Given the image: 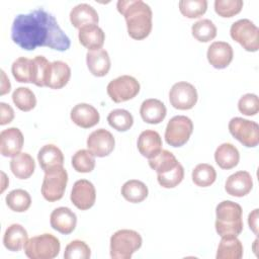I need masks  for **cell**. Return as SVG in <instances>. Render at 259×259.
Here are the masks:
<instances>
[{
    "label": "cell",
    "instance_id": "6da1fadb",
    "mask_svg": "<svg viewBox=\"0 0 259 259\" xmlns=\"http://www.w3.org/2000/svg\"><path fill=\"white\" fill-rule=\"evenodd\" d=\"M11 38L26 51L48 47L65 52L71 46L69 36L62 30L55 16L42 8L16 15L11 25Z\"/></svg>",
    "mask_w": 259,
    "mask_h": 259
},
{
    "label": "cell",
    "instance_id": "7a4b0ae2",
    "mask_svg": "<svg viewBox=\"0 0 259 259\" xmlns=\"http://www.w3.org/2000/svg\"><path fill=\"white\" fill-rule=\"evenodd\" d=\"M117 10L124 16L128 35L134 39L146 38L152 30L151 7L142 0H119Z\"/></svg>",
    "mask_w": 259,
    "mask_h": 259
},
{
    "label": "cell",
    "instance_id": "3957f363",
    "mask_svg": "<svg viewBox=\"0 0 259 259\" xmlns=\"http://www.w3.org/2000/svg\"><path fill=\"white\" fill-rule=\"evenodd\" d=\"M243 210L240 204L224 200L215 207V231L221 237L238 236L243 231Z\"/></svg>",
    "mask_w": 259,
    "mask_h": 259
},
{
    "label": "cell",
    "instance_id": "277c9868",
    "mask_svg": "<svg viewBox=\"0 0 259 259\" xmlns=\"http://www.w3.org/2000/svg\"><path fill=\"white\" fill-rule=\"evenodd\" d=\"M141 235L134 230H118L110 238V256L113 259H130L141 248Z\"/></svg>",
    "mask_w": 259,
    "mask_h": 259
},
{
    "label": "cell",
    "instance_id": "5b68a950",
    "mask_svg": "<svg viewBox=\"0 0 259 259\" xmlns=\"http://www.w3.org/2000/svg\"><path fill=\"white\" fill-rule=\"evenodd\" d=\"M60 249V241L52 234L32 237L24 245L25 255L30 259H53L59 255Z\"/></svg>",
    "mask_w": 259,
    "mask_h": 259
},
{
    "label": "cell",
    "instance_id": "8992f818",
    "mask_svg": "<svg viewBox=\"0 0 259 259\" xmlns=\"http://www.w3.org/2000/svg\"><path fill=\"white\" fill-rule=\"evenodd\" d=\"M68 182V173L63 166L45 172L41 194L48 201H57L64 195Z\"/></svg>",
    "mask_w": 259,
    "mask_h": 259
},
{
    "label": "cell",
    "instance_id": "52a82bcc",
    "mask_svg": "<svg viewBox=\"0 0 259 259\" xmlns=\"http://www.w3.org/2000/svg\"><path fill=\"white\" fill-rule=\"evenodd\" d=\"M231 37L246 51L256 52L259 49V29L249 19H239L230 28Z\"/></svg>",
    "mask_w": 259,
    "mask_h": 259
},
{
    "label": "cell",
    "instance_id": "ba28073f",
    "mask_svg": "<svg viewBox=\"0 0 259 259\" xmlns=\"http://www.w3.org/2000/svg\"><path fill=\"white\" fill-rule=\"evenodd\" d=\"M193 132L191 119L185 115L173 116L165 130L166 143L172 147H181L187 143Z\"/></svg>",
    "mask_w": 259,
    "mask_h": 259
},
{
    "label": "cell",
    "instance_id": "9c48e42d",
    "mask_svg": "<svg viewBox=\"0 0 259 259\" xmlns=\"http://www.w3.org/2000/svg\"><path fill=\"white\" fill-rule=\"evenodd\" d=\"M106 91L112 101L119 103L133 99L140 92L139 81L130 75H122L111 80Z\"/></svg>",
    "mask_w": 259,
    "mask_h": 259
},
{
    "label": "cell",
    "instance_id": "30bf717a",
    "mask_svg": "<svg viewBox=\"0 0 259 259\" xmlns=\"http://www.w3.org/2000/svg\"><path fill=\"white\" fill-rule=\"evenodd\" d=\"M229 131L245 147L253 148L259 143V126L255 121L234 117L229 122Z\"/></svg>",
    "mask_w": 259,
    "mask_h": 259
},
{
    "label": "cell",
    "instance_id": "8fae6325",
    "mask_svg": "<svg viewBox=\"0 0 259 259\" xmlns=\"http://www.w3.org/2000/svg\"><path fill=\"white\" fill-rule=\"evenodd\" d=\"M197 91L195 87L185 81L175 83L169 92L171 105L180 110L191 109L197 102Z\"/></svg>",
    "mask_w": 259,
    "mask_h": 259
},
{
    "label": "cell",
    "instance_id": "7c38bea8",
    "mask_svg": "<svg viewBox=\"0 0 259 259\" xmlns=\"http://www.w3.org/2000/svg\"><path fill=\"white\" fill-rule=\"evenodd\" d=\"M72 203L81 210H86L92 207L96 199V190L94 185L86 179L77 180L70 195Z\"/></svg>",
    "mask_w": 259,
    "mask_h": 259
},
{
    "label": "cell",
    "instance_id": "4fadbf2b",
    "mask_svg": "<svg viewBox=\"0 0 259 259\" xmlns=\"http://www.w3.org/2000/svg\"><path fill=\"white\" fill-rule=\"evenodd\" d=\"M115 141L110 132L105 128H98L92 132L87 139L88 150L96 157L108 156L114 149Z\"/></svg>",
    "mask_w": 259,
    "mask_h": 259
},
{
    "label": "cell",
    "instance_id": "5bb4252c",
    "mask_svg": "<svg viewBox=\"0 0 259 259\" xmlns=\"http://www.w3.org/2000/svg\"><path fill=\"white\" fill-rule=\"evenodd\" d=\"M50 223L54 230L61 234L69 235L76 228L77 217L69 207L60 206L52 211Z\"/></svg>",
    "mask_w": 259,
    "mask_h": 259
},
{
    "label": "cell",
    "instance_id": "9a60e30c",
    "mask_svg": "<svg viewBox=\"0 0 259 259\" xmlns=\"http://www.w3.org/2000/svg\"><path fill=\"white\" fill-rule=\"evenodd\" d=\"M23 146V136L19 128L9 127L0 134V153L4 157L18 155Z\"/></svg>",
    "mask_w": 259,
    "mask_h": 259
},
{
    "label": "cell",
    "instance_id": "2e32d148",
    "mask_svg": "<svg viewBox=\"0 0 259 259\" xmlns=\"http://www.w3.org/2000/svg\"><path fill=\"white\" fill-rule=\"evenodd\" d=\"M206 57L212 67L215 69H224L228 67L233 60V48L226 41H213L207 49Z\"/></svg>",
    "mask_w": 259,
    "mask_h": 259
},
{
    "label": "cell",
    "instance_id": "e0dca14e",
    "mask_svg": "<svg viewBox=\"0 0 259 259\" xmlns=\"http://www.w3.org/2000/svg\"><path fill=\"white\" fill-rule=\"evenodd\" d=\"M253 188L252 176L247 171H238L230 175L225 184V189L232 196L242 197L247 195Z\"/></svg>",
    "mask_w": 259,
    "mask_h": 259
},
{
    "label": "cell",
    "instance_id": "ac0fdd59",
    "mask_svg": "<svg viewBox=\"0 0 259 259\" xmlns=\"http://www.w3.org/2000/svg\"><path fill=\"white\" fill-rule=\"evenodd\" d=\"M72 121L83 128H89L99 122L100 115L97 109L88 103L76 104L70 113Z\"/></svg>",
    "mask_w": 259,
    "mask_h": 259
},
{
    "label": "cell",
    "instance_id": "d6986e66",
    "mask_svg": "<svg viewBox=\"0 0 259 259\" xmlns=\"http://www.w3.org/2000/svg\"><path fill=\"white\" fill-rule=\"evenodd\" d=\"M138 150L146 158L152 159L162 151L160 135L153 130L142 132L138 139Z\"/></svg>",
    "mask_w": 259,
    "mask_h": 259
},
{
    "label": "cell",
    "instance_id": "ffe728a7",
    "mask_svg": "<svg viewBox=\"0 0 259 259\" xmlns=\"http://www.w3.org/2000/svg\"><path fill=\"white\" fill-rule=\"evenodd\" d=\"M78 37L80 44L89 51L101 49L105 40V34L97 24H88L81 27Z\"/></svg>",
    "mask_w": 259,
    "mask_h": 259
},
{
    "label": "cell",
    "instance_id": "44dd1931",
    "mask_svg": "<svg viewBox=\"0 0 259 259\" xmlns=\"http://www.w3.org/2000/svg\"><path fill=\"white\" fill-rule=\"evenodd\" d=\"M140 114L145 122L157 124L165 118L167 109L161 100L150 98L143 101L140 108Z\"/></svg>",
    "mask_w": 259,
    "mask_h": 259
},
{
    "label": "cell",
    "instance_id": "7402d4cb",
    "mask_svg": "<svg viewBox=\"0 0 259 259\" xmlns=\"http://www.w3.org/2000/svg\"><path fill=\"white\" fill-rule=\"evenodd\" d=\"M97 11L87 3H80L72 8L70 12V21L76 28H81L88 24L98 23Z\"/></svg>",
    "mask_w": 259,
    "mask_h": 259
},
{
    "label": "cell",
    "instance_id": "603a6c76",
    "mask_svg": "<svg viewBox=\"0 0 259 259\" xmlns=\"http://www.w3.org/2000/svg\"><path fill=\"white\" fill-rule=\"evenodd\" d=\"M86 63L89 71L96 77L105 76L110 69L109 55L103 49L88 51L86 54Z\"/></svg>",
    "mask_w": 259,
    "mask_h": 259
},
{
    "label": "cell",
    "instance_id": "cb8c5ba5",
    "mask_svg": "<svg viewBox=\"0 0 259 259\" xmlns=\"http://www.w3.org/2000/svg\"><path fill=\"white\" fill-rule=\"evenodd\" d=\"M70 77V67L65 62L54 61L51 63L50 66L46 86L52 89H61L68 83Z\"/></svg>",
    "mask_w": 259,
    "mask_h": 259
},
{
    "label": "cell",
    "instance_id": "d4e9b609",
    "mask_svg": "<svg viewBox=\"0 0 259 259\" xmlns=\"http://www.w3.org/2000/svg\"><path fill=\"white\" fill-rule=\"evenodd\" d=\"M37 161L40 168L46 172L53 168L63 166L64 155L62 151L55 145H45L37 154Z\"/></svg>",
    "mask_w": 259,
    "mask_h": 259
},
{
    "label": "cell",
    "instance_id": "484cf974",
    "mask_svg": "<svg viewBox=\"0 0 259 259\" xmlns=\"http://www.w3.org/2000/svg\"><path fill=\"white\" fill-rule=\"evenodd\" d=\"M27 242V232L19 224L10 225L3 236V244L6 249L12 252L19 251Z\"/></svg>",
    "mask_w": 259,
    "mask_h": 259
},
{
    "label": "cell",
    "instance_id": "4316f807",
    "mask_svg": "<svg viewBox=\"0 0 259 259\" xmlns=\"http://www.w3.org/2000/svg\"><path fill=\"white\" fill-rule=\"evenodd\" d=\"M215 163L222 169H232L236 167L240 160L238 149L231 143H224L220 145L214 152Z\"/></svg>",
    "mask_w": 259,
    "mask_h": 259
},
{
    "label": "cell",
    "instance_id": "83f0119b",
    "mask_svg": "<svg viewBox=\"0 0 259 259\" xmlns=\"http://www.w3.org/2000/svg\"><path fill=\"white\" fill-rule=\"evenodd\" d=\"M243 257V245L237 236H225L219 244L217 259H241Z\"/></svg>",
    "mask_w": 259,
    "mask_h": 259
},
{
    "label": "cell",
    "instance_id": "f1b7e54d",
    "mask_svg": "<svg viewBox=\"0 0 259 259\" xmlns=\"http://www.w3.org/2000/svg\"><path fill=\"white\" fill-rule=\"evenodd\" d=\"M10 169L14 176L19 179L29 178L35 169L33 158L27 153H19L10 161Z\"/></svg>",
    "mask_w": 259,
    "mask_h": 259
},
{
    "label": "cell",
    "instance_id": "f546056e",
    "mask_svg": "<svg viewBox=\"0 0 259 259\" xmlns=\"http://www.w3.org/2000/svg\"><path fill=\"white\" fill-rule=\"evenodd\" d=\"M149 190L146 184L140 180L132 179L121 186V195L123 198L133 203L142 202L148 196Z\"/></svg>",
    "mask_w": 259,
    "mask_h": 259
},
{
    "label": "cell",
    "instance_id": "4dcf8cb0",
    "mask_svg": "<svg viewBox=\"0 0 259 259\" xmlns=\"http://www.w3.org/2000/svg\"><path fill=\"white\" fill-rule=\"evenodd\" d=\"M11 72L16 81L21 83H31L33 61L28 58L20 57L12 63Z\"/></svg>",
    "mask_w": 259,
    "mask_h": 259
},
{
    "label": "cell",
    "instance_id": "1f68e13d",
    "mask_svg": "<svg viewBox=\"0 0 259 259\" xmlns=\"http://www.w3.org/2000/svg\"><path fill=\"white\" fill-rule=\"evenodd\" d=\"M179 164L176 157L168 150H162L156 157L149 159V166L157 172L162 174L172 170Z\"/></svg>",
    "mask_w": 259,
    "mask_h": 259
},
{
    "label": "cell",
    "instance_id": "d6a6232c",
    "mask_svg": "<svg viewBox=\"0 0 259 259\" xmlns=\"http://www.w3.org/2000/svg\"><path fill=\"white\" fill-rule=\"evenodd\" d=\"M6 204L8 207L16 212H23L27 210L31 204V197L24 189H14L6 195Z\"/></svg>",
    "mask_w": 259,
    "mask_h": 259
},
{
    "label": "cell",
    "instance_id": "836d02e7",
    "mask_svg": "<svg viewBox=\"0 0 259 259\" xmlns=\"http://www.w3.org/2000/svg\"><path fill=\"white\" fill-rule=\"evenodd\" d=\"M217 178L214 168L206 163H200L192 170V181L199 187L210 186Z\"/></svg>",
    "mask_w": 259,
    "mask_h": 259
},
{
    "label": "cell",
    "instance_id": "e575fe53",
    "mask_svg": "<svg viewBox=\"0 0 259 259\" xmlns=\"http://www.w3.org/2000/svg\"><path fill=\"white\" fill-rule=\"evenodd\" d=\"M191 32L198 41L207 42L215 37L217 26L210 19H200L192 24Z\"/></svg>",
    "mask_w": 259,
    "mask_h": 259
},
{
    "label": "cell",
    "instance_id": "d590c367",
    "mask_svg": "<svg viewBox=\"0 0 259 259\" xmlns=\"http://www.w3.org/2000/svg\"><path fill=\"white\" fill-rule=\"evenodd\" d=\"M12 101L22 111H29L36 105L34 93L27 87H18L12 93Z\"/></svg>",
    "mask_w": 259,
    "mask_h": 259
},
{
    "label": "cell",
    "instance_id": "8d00e7d4",
    "mask_svg": "<svg viewBox=\"0 0 259 259\" xmlns=\"http://www.w3.org/2000/svg\"><path fill=\"white\" fill-rule=\"evenodd\" d=\"M107 121L111 127L118 132L130 130L134 123V117L125 109H113L107 116Z\"/></svg>",
    "mask_w": 259,
    "mask_h": 259
},
{
    "label": "cell",
    "instance_id": "74e56055",
    "mask_svg": "<svg viewBox=\"0 0 259 259\" xmlns=\"http://www.w3.org/2000/svg\"><path fill=\"white\" fill-rule=\"evenodd\" d=\"M94 157L89 150H79L72 157V166L79 173H89L95 167Z\"/></svg>",
    "mask_w": 259,
    "mask_h": 259
},
{
    "label": "cell",
    "instance_id": "f35d334b",
    "mask_svg": "<svg viewBox=\"0 0 259 259\" xmlns=\"http://www.w3.org/2000/svg\"><path fill=\"white\" fill-rule=\"evenodd\" d=\"M32 61L33 72L31 83L38 87H44L47 83L51 62H49L44 56H36L34 59H32Z\"/></svg>",
    "mask_w": 259,
    "mask_h": 259
},
{
    "label": "cell",
    "instance_id": "ab89813d",
    "mask_svg": "<svg viewBox=\"0 0 259 259\" xmlns=\"http://www.w3.org/2000/svg\"><path fill=\"white\" fill-rule=\"evenodd\" d=\"M207 8L206 0H181L179 10L187 18H196L205 13Z\"/></svg>",
    "mask_w": 259,
    "mask_h": 259
},
{
    "label": "cell",
    "instance_id": "60d3db41",
    "mask_svg": "<svg viewBox=\"0 0 259 259\" xmlns=\"http://www.w3.org/2000/svg\"><path fill=\"white\" fill-rule=\"evenodd\" d=\"M91 256L89 246L81 240H74L70 242L64 252L65 259H88Z\"/></svg>",
    "mask_w": 259,
    "mask_h": 259
},
{
    "label": "cell",
    "instance_id": "b9f144b4",
    "mask_svg": "<svg viewBox=\"0 0 259 259\" xmlns=\"http://www.w3.org/2000/svg\"><path fill=\"white\" fill-rule=\"evenodd\" d=\"M183 178H184V169L180 163L168 172L157 174L158 182L164 188H173L177 186L183 180Z\"/></svg>",
    "mask_w": 259,
    "mask_h": 259
},
{
    "label": "cell",
    "instance_id": "7bdbcfd3",
    "mask_svg": "<svg viewBox=\"0 0 259 259\" xmlns=\"http://www.w3.org/2000/svg\"><path fill=\"white\" fill-rule=\"evenodd\" d=\"M242 0H215L214 10L222 17H232L243 8Z\"/></svg>",
    "mask_w": 259,
    "mask_h": 259
},
{
    "label": "cell",
    "instance_id": "ee69618b",
    "mask_svg": "<svg viewBox=\"0 0 259 259\" xmlns=\"http://www.w3.org/2000/svg\"><path fill=\"white\" fill-rule=\"evenodd\" d=\"M238 109L241 113L252 116L256 115L259 111V100L258 96L253 93H247L243 95L238 102Z\"/></svg>",
    "mask_w": 259,
    "mask_h": 259
},
{
    "label": "cell",
    "instance_id": "f6af8a7d",
    "mask_svg": "<svg viewBox=\"0 0 259 259\" xmlns=\"http://www.w3.org/2000/svg\"><path fill=\"white\" fill-rule=\"evenodd\" d=\"M0 112H1V116H0V124L1 125L11 122L12 119L14 118V111H13L12 107L5 102L0 103Z\"/></svg>",
    "mask_w": 259,
    "mask_h": 259
},
{
    "label": "cell",
    "instance_id": "bcb514c9",
    "mask_svg": "<svg viewBox=\"0 0 259 259\" xmlns=\"http://www.w3.org/2000/svg\"><path fill=\"white\" fill-rule=\"evenodd\" d=\"M258 209H254L252 212H250L248 218V224L250 229L254 232V234H258Z\"/></svg>",
    "mask_w": 259,
    "mask_h": 259
},
{
    "label": "cell",
    "instance_id": "7dc6e473",
    "mask_svg": "<svg viewBox=\"0 0 259 259\" xmlns=\"http://www.w3.org/2000/svg\"><path fill=\"white\" fill-rule=\"evenodd\" d=\"M1 76H2V82H1V92H0V94L4 95L5 93L10 91L11 85H10V82L7 79V77H6V75H5L3 70H1Z\"/></svg>",
    "mask_w": 259,
    "mask_h": 259
}]
</instances>
